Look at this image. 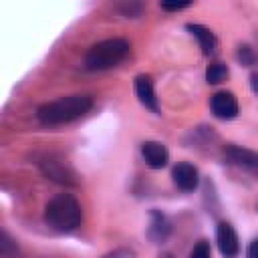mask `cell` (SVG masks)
<instances>
[{"instance_id":"ac0fdd59","label":"cell","mask_w":258,"mask_h":258,"mask_svg":"<svg viewBox=\"0 0 258 258\" xmlns=\"http://www.w3.org/2000/svg\"><path fill=\"white\" fill-rule=\"evenodd\" d=\"M246 256H248V258H258V238L250 242V246H248V250H246Z\"/></svg>"},{"instance_id":"7a4b0ae2","label":"cell","mask_w":258,"mask_h":258,"mask_svg":"<svg viewBox=\"0 0 258 258\" xmlns=\"http://www.w3.org/2000/svg\"><path fill=\"white\" fill-rule=\"evenodd\" d=\"M83 212L71 194H58L44 206V220L56 232H71L81 224Z\"/></svg>"},{"instance_id":"3957f363","label":"cell","mask_w":258,"mask_h":258,"mask_svg":"<svg viewBox=\"0 0 258 258\" xmlns=\"http://www.w3.org/2000/svg\"><path fill=\"white\" fill-rule=\"evenodd\" d=\"M129 52V42L125 38H107L89 48L85 56V67L89 71H105L119 64Z\"/></svg>"},{"instance_id":"6da1fadb","label":"cell","mask_w":258,"mask_h":258,"mask_svg":"<svg viewBox=\"0 0 258 258\" xmlns=\"http://www.w3.org/2000/svg\"><path fill=\"white\" fill-rule=\"evenodd\" d=\"M91 107H93V99L89 95H69L38 107L36 117L42 125H62L83 117L85 113H89Z\"/></svg>"},{"instance_id":"9c48e42d","label":"cell","mask_w":258,"mask_h":258,"mask_svg":"<svg viewBox=\"0 0 258 258\" xmlns=\"http://www.w3.org/2000/svg\"><path fill=\"white\" fill-rule=\"evenodd\" d=\"M141 155L147 161V165L153 167V169H161L169 161V153H167L165 145L159 143V141H145L141 145Z\"/></svg>"},{"instance_id":"30bf717a","label":"cell","mask_w":258,"mask_h":258,"mask_svg":"<svg viewBox=\"0 0 258 258\" xmlns=\"http://www.w3.org/2000/svg\"><path fill=\"white\" fill-rule=\"evenodd\" d=\"M135 93H137V99H139V103H141L143 107L151 109L153 113L159 111L151 77H147V75H139V77H135Z\"/></svg>"},{"instance_id":"5b68a950","label":"cell","mask_w":258,"mask_h":258,"mask_svg":"<svg viewBox=\"0 0 258 258\" xmlns=\"http://www.w3.org/2000/svg\"><path fill=\"white\" fill-rule=\"evenodd\" d=\"M40 167H42L44 175L50 177V179L56 181V183H67V185L77 183V179H75V177H77L75 171H73L62 159H56V157L48 155V157H44V159L40 161Z\"/></svg>"},{"instance_id":"9a60e30c","label":"cell","mask_w":258,"mask_h":258,"mask_svg":"<svg viewBox=\"0 0 258 258\" xmlns=\"http://www.w3.org/2000/svg\"><path fill=\"white\" fill-rule=\"evenodd\" d=\"M189 258H212V250H210V244L206 240H200L191 252H189Z\"/></svg>"},{"instance_id":"5bb4252c","label":"cell","mask_w":258,"mask_h":258,"mask_svg":"<svg viewBox=\"0 0 258 258\" xmlns=\"http://www.w3.org/2000/svg\"><path fill=\"white\" fill-rule=\"evenodd\" d=\"M16 252H18L16 242L6 232H2V236H0V254H2V258H12V256H16Z\"/></svg>"},{"instance_id":"d6986e66","label":"cell","mask_w":258,"mask_h":258,"mask_svg":"<svg viewBox=\"0 0 258 258\" xmlns=\"http://www.w3.org/2000/svg\"><path fill=\"white\" fill-rule=\"evenodd\" d=\"M250 87H252V91L258 95V73H252V77H250Z\"/></svg>"},{"instance_id":"e0dca14e","label":"cell","mask_w":258,"mask_h":258,"mask_svg":"<svg viewBox=\"0 0 258 258\" xmlns=\"http://www.w3.org/2000/svg\"><path fill=\"white\" fill-rule=\"evenodd\" d=\"M238 58H240L244 64H250V62H252V56H250V48H248V46H240Z\"/></svg>"},{"instance_id":"8992f818","label":"cell","mask_w":258,"mask_h":258,"mask_svg":"<svg viewBox=\"0 0 258 258\" xmlns=\"http://www.w3.org/2000/svg\"><path fill=\"white\" fill-rule=\"evenodd\" d=\"M210 107H212V113L218 117V119H234L238 115V101L232 93L228 91H220L216 95H212L210 99Z\"/></svg>"},{"instance_id":"ba28073f","label":"cell","mask_w":258,"mask_h":258,"mask_svg":"<svg viewBox=\"0 0 258 258\" xmlns=\"http://www.w3.org/2000/svg\"><path fill=\"white\" fill-rule=\"evenodd\" d=\"M171 177H173V183H175L181 191H194V189L198 187V181H200L198 169H196L191 163H187V161L177 163V165L173 167V171H171Z\"/></svg>"},{"instance_id":"8fae6325","label":"cell","mask_w":258,"mask_h":258,"mask_svg":"<svg viewBox=\"0 0 258 258\" xmlns=\"http://www.w3.org/2000/svg\"><path fill=\"white\" fill-rule=\"evenodd\" d=\"M187 30L191 32V36L198 38L200 48H202V52H204L206 56H210V54L216 52L218 40H216V36H214V32H212L210 28H206V26H202V24H187Z\"/></svg>"},{"instance_id":"2e32d148","label":"cell","mask_w":258,"mask_h":258,"mask_svg":"<svg viewBox=\"0 0 258 258\" xmlns=\"http://www.w3.org/2000/svg\"><path fill=\"white\" fill-rule=\"evenodd\" d=\"M191 6L189 2H177V4H167V2H161V10H167V12H177V10H183Z\"/></svg>"},{"instance_id":"52a82bcc","label":"cell","mask_w":258,"mask_h":258,"mask_svg":"<svg viewBox=\"0 0 258 258\" xmlns=\"http://www.w3.org/2000/svg\"><path fill=\"white\" fill-rule=\"evenodd\" d=\"M216 240H218V248H220L222 256L234 258V256L240 252L238 236H236V230L232 228V224L220 222V224H218V230H216Z\"/></svg>"},{"instance_id":"4fadbf2b","label":"cell","mask_w":258,"mask_h":258,"mask_svg":"<svg viewBox=\"0 0 258 258\" xmlns=\"http://www.w3.org/2000/svg\"><path fill=\"white\" fill-rule=\"evenodd\" d=\"M226 79H228V67H226V64L214 62V64L208 67V71H206V81H208L210 85H218V83H222V81H226Z\"/></svg>"},{"instance_id":"7c38bea8","label":"cell","mask_w":258,"mask_h":258,"mask_svg":"<svg viewBox=\"0 0 258 258\" xmlns=\"http://www.w3.org/2000/svg\"><path fill=\"white\" fill-rule=\"evenodd\" d=\"M149 238L155 240V242H163L169 232H171V226L167 222V218L161 214V212H151V222H149Z\"/></svg>"},{"instance_id":"277c9868","label":"cell","mask_w":258,"mask_h":258,"mask_svg":"<svg viewBox=\"0 0 258 258\" xmlns=\"http://www.w3.org/2000/svg\"><path fill=\"white\" fill-rule=\"evenodd\" d=\"M224 155L232 165H236V167H240V169L258 177V153L256 151L244 149V147H238V145H228L224 149Z\"/></svg>"}]
</instances>
